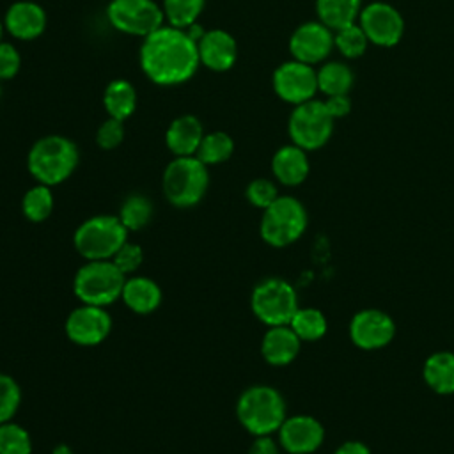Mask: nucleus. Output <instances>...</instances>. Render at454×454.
<instances>
[{"label": "nucleus", "mask_w": 454, "mask_h": 454, "mask_svg": "<svg viewBox=\"0 0 454 454\" xmlns=\"http://www.w3.org/2000/svg\"><path fill=\"white\" fill-rule=\"evenodd\" d=\"M271 83L275 94L294 106L314 99L317 92V74L312 66L294 59L280 64L273 71Z\"/></svg>", "instance_id": "14"}, {"label": "nucleus", "mask_w": 454, "mask_h": 454, "mask_svg": "<svg viewBox=\"0 0 454 454\" xmlns=\"http://www.w3.org/2000/svg\"><path fill=\"white\" fill-rule=\"evenodd\" d=\"M358 25L365 32L369 43L381 48L395 46L404 34V20L401 12L387 2H371L362 7Z\"/></svg>", "instance_id": "13"}, {"label": "nucleus", "mask_w": 454, "mask_h": 454, "mask_svg": "<svg viewBox=\"0 0 454 454\" xmlns=\"http://www.w3.org/2000/svg\"><path fill=\"white\" fill-rule=\"evenodd\" d=\"M124 140V121L108 117L106 121H103L96 131V144L105 149V151H112L115 147L121 145V142Z\"/></svg>", "instance_id": "37"}, {"label": "nucleus", "mask_w": 454, "mask_h": 454, "mask_svg": "<svg viewBox=\"0 0 454 454\" xmlns=\"http://www.w3.org/2000/svg\"><path fill=\"white\" fill-rule=\"evenodd\" d=\"M126 275L110 261H85L74 273L73 293L80 303L108 307L121 300Z\"/></svg>", "instance_id": "7"}, {"label": "nucleus", "mask_w": 454, "mask_h": 454, "mask_svg": "<svg viewBox=\"0 0 454 454\" xmlns=\"http://www.w3.org/2000/svg\"><path fill=\"white\" fill-rule=\"evenodd\" d=\"M34 443L30 433L18 422L0 424V454H32Z\"/></svg>", "instance_id": "32"}, {"label": "nucleus", "mask_w": 454, "mask_h": 454, "mask_svg": "<svg viewBox=\"0 0 454 454\" xmlns=\"http://www.w3.org/2000/svg\"><path fill=\"white\" fill-rule=\"evenodd\" d=\"M248 454H282V447L278 440L270 436H254V442L248 449Z\"/></svg>", "instance_id": "40"}, {"label": "nucleus", "mask_w": 454, "mask_h": 454, "mask_svg": "<svg viewBox=\"0 0 454 454\" xmlns=\"http://www.w3.org/2000/svg\"><path fill=\"white\" fill-rule=\"evenodd\" d=\"M53 204H55V199L51 193V186L37 183L23 193L21 213L28 222L41 223L50 218L53 211Z\"/></svg>", "instance_id": "28"}, {"label": "nucleus", "mask_w": 454, "mask_h": 454, "mask_svg": "<svg viewBox=\"0 0 454 454\" xmlns=\"http://www.w3.org/2000/svg\"><path fill=\"white\" fill-rule=\"evenodd\" d=\"M0 92H2V87H0Z\"/></svg>", "instance_id": "44"}, {"label": "nucleus", "mask_w": 454, "mask_h": 454, "mask_svg": "<svg viewBox=\"0 0 454 454\" xmlns=\"http://www.w3.org/2000/svg\"><path fill=\"white\" fill-rule=\"evenodd\" d=\"M64 332L73 344L92 348L101 344L110 335L112 316L108 314L106 307L82 303L67 314Z\"/></svg>", "instance_id": "12"}, {"label": "nucleus", "mask_w": 454, "mask_h": 454, "mask_svg": "<svg viewBox=\"0 0 454 454\" xmlns=\"http://www.w3.org/2000/svg\"><path fill=\"white\" fill-rule=\"evenodd\" d=\"M80 161L76 144L62 135H46L35 140L27 154L30 176L46 186H57L71 177Z\"/></svg>", "instance_id": "3"}, {"label": "nucleus", "mask_w": 454, "mask_h": 454, "mask_svg": "<svg viewBox=\"0 0 454 454\" xmlns=\"http://www.w3.org/2000/svg\"><path fill=\"white\" fill-rule=\"evenodd\" d=\"M236 417L252 436L275 434L287 417L286 399L271 385H252L239 394Z\"/></svg>", "instance_id": "2"}, {"label": "nucleus", "mask_w": 454, "mask_h": 454, "mask_svg": "<svg viewBox=\"0 0 454 454\" xmlns=\"http://www.w3.org/2000/svg\"><path fill=\"white\" fill-rule=\"evenodd\" d=\"M309 170H310V163H309L307 151L294 144L282 145L280 149L275 151L271 158L273 177L284 186L301 184L307 179Z\"/></svg>", "instance_id": "20"}, {"label": "nucleus", "mask_w": 454, "mask_h": 454, "mask_svg": "<svg viewBox=\"0 0 454 454\" xmlns=\"http://www.w3.org/2000/svg\"><path fill=\"white\" fill-rule=\"evenodd\" d=\"M20 67H21V55L18 48L11 43L0 41V82L14 78Z\"/></svg>", "instance_id": "38"}, {"label": "nucleus", "mask_w": 454, "mask_h": 454, "mask_svg": "<svg viewBox=\"0 0 454 454\" xmlns=\"http://www.w3.org/2000/svg\"><path fill=\"white\" fill-rule=\"evenodd\" d=\"M103 106L108 117L126 121L137 108V90L128 80H114L103 94Z\"/></svg>", "instance_id": "25"}, {"label": "nucleus", "mask_w": 454, "mask_h": 454, "mask_svg": "<svg viewBox=\"0 0 454 454\" xmlns=\"http://www.w3.org/2000/svg\"><path fill=\"white\" fill-rule=\"evenodd\" d=\"M426 385L438 395L454 394V351L438 349L431 353L422 365Z\"/></svg>", "instance_id": "23"}, {"label": "nucleus", "mask_w": 454, "mask_h": 454, "mask_svg": "<svg viewBox=\"0 0 454 454\" xmlns=\"http://www.w3.org/2000/svg\"><path fill=\"white\" fill-rule=\"evenodd\" d=\"M209 186L207 165L197 156H176L163 170L161 190L168 204L179 209L197 206Z\"/></svg>", "instance_id": "4"}, {"label": "nucleus", "mask_w": 454, "mask_h": 454, "mask_svg": "<svg viewBox=\"0 0 454 454\" xmlns=\"http://www.w3.org/2000/svg\"><path fill=\"white\" fill-rule=\"evenodd\" d=\"M234 153V140L229 133L225 131H211L206 133L204 138L200 140V145L195 153V156L204 163V165H218L227 161Z\"/></svg>", "instance_id": "29"}, {"label": "nucleus", "mask_w": 454, "mask_h": 454, "mask_svg": "<svg viewBox=\"0 0 454 454\" xmlns=\"http://www.w3.org/2000/svg\"><path fill=\"white\" fill-rule=\"evenodd\" d=\"M309 225V215L301 200L293 195H278L273 204L262 209L259 234L273 248L296 243Z\"/></svg>", "instance_id": "6"}, {"label": "nucleus", "mask_w": 454, "mask_h": 454, "mask_svg": "<svg viewBox=\"0 0 454 454\" xmlns=\"http://www.w3.org/2000/svg\"><path fill=\"white\" fill-rule=\"evenodd\" d=\"M126 277L135 275V271L142 266L144 262V250L138 243H131L129 239L114 254L110 259Z\"/></svg>", "instance_id": "36"}, {"label": "nucleus", "mask_w": 454, "mask_h": 454, "mask_svg": "<svg viewBox=\"0 0 454 454\" xmlns=\"http://www.w3.org/2000/svg\"><path fill=\"white\" fill-rule=\"evenodd\" d=\"M121 300L131 312L145 316L153 314L161 305L163 291L158 282L149 277L129 275L126 277Z\"/></svg>", "instance_id": "21"}, {"label": "nucleus", "mask_w": 454, "mask_h": 454, "mask_svg": "<svg viewBox=\"0 0 454 454\" xmlns=\"http://www.w3.org/2000/svg\"><path fill=\"white\" fill-rule=\"evenodd\" d=\"M348 333L358 349L376 351L387 348L394 340L397 325L383 309L367 307L353 314L348 325Z\"/></svg>", "instance_id": "11"}, {"label": "nucleus", "mask_w": 454, "mask_h": 454, "mask_svg": "<svg viewBox=\"0 0 454 454\" xmlns=\"http://www.w3.org/2000/svg\"><path fill=\"white\" fill-rule=\"evenodd\" d=\"M4 30H5V28H4V20L0 18V41H2V34H4Z\"/></svg>", "instance_id": "43"}, {"label": "nucleus", "mask_w": 454, "mask_h": 454, "mask_svg": "<svg viewBox=\"0 0 454 454\" xmlns=\"http://www.w3.org/2000/svg\"><path fill=\"white\" fill-rule=\"evenodd\" d=\"M333 44L335 48L346 57V59H358L365 53L369 46V39L362 27L356 23H351L344 28H339L333 32Z\"/></svg>", "instance_id": "33"}, {"label": "nucleus", "mask_w": 454, "mask_h": 454, "mask_svg": "<svg viewBox=\"0 0 454 454\" xmlns=\"http://www.w3.org/2000/svg\"><path fill=\"white\" fill-rule=\"evenodd\" d=\"M206 0H163V14L168 25L177 28H188L197 23L204 9Z\"/></svg>", "instance_id": "31"}, {"label": "nucleus", "mask_w": 454, "mask_h": 454, "mask_svg": "<svg viewBox=\"0 0 454 454\" xmlns=\"http://www.w3.org/2000/svg\"><path fill=\"white\" fill-rule=\"evenodd\" d=\"M197 41L186 28L161 25L140 44V67L156 85L188 82L199 67Z\"/></svg>", "instance_id": "1"}, {"label": "nucleus", "mask_w": 454, "mask_h": 454, "mask_svg": "<svg viewBox=\"0 0 454 454\" xmlns=\"http://www.w3.org/2000/svg\"><path fill=\"white\" fill-rule=\"evenodd\" d=\"M153 213H154L153 202L145 195L131 193L122 200L117 216L121 218L122 225L131 232V231L144 229L151 222Z\"/></svg>", "instance_id": "30"}, {"label": "nucleus", "mask_w": 454, "mask_h": 454, "mask_svg": "<svg viewBox=\"0 0 454 454\" xmlns=\"http://www.w3.org/2000/svg\"><path fill=\"white\" fill-rule=\"evenodd\" d=\"M333 454H372V452L369 445L360 440H346L340 445H337Z\"/></svg>", "instance_id": "41"}, {"label": "nucleus", "mask_w": 454, "mask_h": 454, "mask_svg": "<svg viewBox=\"0 0 454 454\" xmlns=\"http://www.w3.org/2000/svg\"><path fill=\"white\" fill-rule=\"evenodd\" d=\"M204 135L202 122L195 115L184 114L168 124L165 144L174 156H195Z\"/></svg>", "instance_id": "22"}, {"label": "nucleus", "mask_w": 454, "mask_h": 454, "mask_svg": "<svg viewBox=\"0 0 454 454\" xmlns=\"http://www.w3.org/2000/svg\"><path fill=\"white\" fill-rule=\"evenodd\" d=\"M106 18L117 32L144 39L163 25L165 14L154 0H110Z\"/></svg>", "instance_id": "10"}, {"label": "nucleus", "mask_w": 454, "mask_h": 454, "mask_svg": "<svg viewBox=\"0 0 454 454\" xmlns=\"http://www.w3.org/2000/svg\"><path fill=\"white\" fill-rule=\"evenodd\" d=\"M333 117L328 114L325 101L310 99L296 105L289 115L287 133L294 145L305 151L321 149L333 133Z\"/></svg>", "instance_id": "9"}, {"label": "nucleus", "mask_w": 454, "mask_h": 454, "mask_svg": "<svg viewBox=\"0 0 454 454\" xmlns=\"http://www.w3.org/2000/svg\"><path fill=\"white\" fill-rule=\"evenodd\" d=\"M301 349L300 337L289 325L268 326L261 340V355L273 367H286L296 360Z\"/></svg>", "instance_id": "19"}, {"label": "nucleus", "mask_w": 454, "mask_h": 454, "mask_svg": "<svg viewBox=\"0 0 454 454\" xmlns=\"http://www.w3.org/2000/svg\"><path fill=\"white\" fill-rule=\"evenodd\" d=\"M199 60L211 71H229L238 57L236 39L223 28H211L197 41Z\"/></svg>", "instance_id": "17"}, {"label": "nucleus", "mask_w": 454, "mask_h": 454, "mask_svg": "<svg viewBox=\"0 0 454 454\" xmlns=\"http://www.w3.org/2000/svg\"><path fill=\"white\" fill-rule=\"evenodd\" d=\"M278 188L271 179L266 177H255L248 183L245 190L247 200L257 207V209H266L270 204H273L278 197Z\"/></svg>", "instance_id": "35"}, {"label": "nucleus", "mask_w": 454, "mask_h": 454, "mask_svg": "<svg viewBox=\"0 0 454 454\" xmlns=\"http://www.w3.org/2000/svg\"><path fill=\"white\" fill-rule=\"evenodd\" d=\"M128 234L117 215H94L74 229L73 247L85 261H105L128 241Z\"/></svg>", "instance_id": "5"}, {"label": "nucleus", "mask_w": 454, "mask_h": 454, "mask_svg": "<svg viewBox=\"0 0 454 454\" xmlns=\"http://www.w3.org/2000/svg\"><path fill=\"white\" fill-rule=\"evenodd\" d=\"M51 454H74V452L71 450V447H69V445H66V443H59V445L51 450Z\"/></svg>", "instance_id": "42"}, {"label": "nucleus", "mask_w": 454, "mask_h": 454, "mask_svg": "<svg viewBox=\"0 0 454 454\" xmlns=\"http://www.w3.org/2000/svg\"><path fill=\"white\" fill-rule=\"evenodd\" d=\"M296 289L280 277L262 278L250 294V309L254 316L266 326L289 325L298 310Z\"/></svg>", "instance_id": "8"}, {"label": "nucleus", "mask_w": 454, "mask_h": 454, "mask_svg": "<svg viewBox=\"0 0 454 454\" xmlns=\"http://www.w3.org/2000/svg\"><path fill=\"white\" fill-rule=\"evenodd\" d=\"M325 426L312 415H287L277 440L287 454H316L325 442Z\"/></svg>", "instance_id": "15"}, {"label": "nucleus", "mask_w": 454, "mask_h": 454, "mask_svg": "<svg viewBox=\"0 0 454 454\" xmlns=\"http://www.w3.org/2000/svg\"><path fill=\"white\" fill-rule=\"evenodd\" d=\"M325 106L328 110V114L335 119H342L351 112V99L348 94H340V96H328L325 101Z\"/></svg>", "instance_id": "39"}, {"label": "nucleus", "mask_w": 454, "mask_h": 454, "mask_svg": "<svg viewBox=\"0 0 454 454\" xmlns=\"http://www.w3.org/2000/svg\"><path fill=\"white\" fill-rule=\"evenodd\" d=\"M360 11L362 0H316L319 21L333 32L356 23Z\"/></svg>", "instance_id": "24"}, {"label": "nucleus", "mask_w": 454, "mask_h": 454, "mask_svg": "<svg viewBox=\"0 0 454 454\" xmlns=\"http://www.w3.org/2000/svg\"><path fill=\"white\" fill-rule=\"evenodd\" d=\"M293 332L301 342H316L328 332V319L323 310L316 307H298L293 319L289 321Z\"/></svg>", "instance_id": "27"}, {"label": "nucleus", "mask_w": 454, "mask_h": 454, "mask_svg": "<svg viewBox=\"0 0 454 454\" xmlns=\"http://www.w3.org/2000/svg\"><path fill=\"white\" fill-rule=\"evenodd\" d=\"M21 387L5 372H0V424L14 419L21 406Z\"/></svg>", "instance_id": "34"}, {"label": "nucleus", "mask_w": 454, "mask_h": 454, "mask_svg": "<svg viewBox=\"0 0 454 454\" xmlns=\"http://www.w3.org/2000/svg\"><path fill=\"white\" fill-rule=\"evenodd\" d=\"M333 30L317 21L301 23L289 37V51L294 60L314 66L333 50Z\"/></svg>", "instance_id": "16"}, {"label": "nucleus", "mask_w": 454, "mask_h": 454, "mask_svg": "<svg viewBox=\"0 0 454 454\" xmlns=\"http://www.w3.org/2000/svg\"><path fill=\"white\" fill-rule=\"evenodd\" d=\"M316 74H317V90H321L326 98L348 94L355 80L351 67L339 60L323 64L319 71H316Z\"/></svg>", "instance_id": "26"}, {"label": "nucleus", "mask_w": 454, "mask_h": 454, "mask_svg": "<svg viewBox=\"0 0 454 454\" xmlns=\"http://www.w3.org/2000/svg\"><path fill=\"white\" fill-rule=\"evenodd\" d=\"M4 28L20 41H32L46 28L44 9L30 0H18L11 4L4 14Z\"/></svg>", "instance_id": "18"}]
</instances>
